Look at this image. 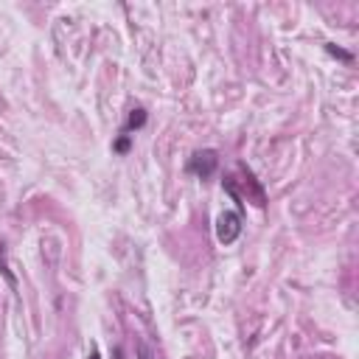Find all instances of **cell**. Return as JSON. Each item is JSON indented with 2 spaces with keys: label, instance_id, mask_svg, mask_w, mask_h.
Here are the masks:
<instances>
[{
  "label": "cell",
  "instance_id": "obj_1",
  "mask_svg": "<svg viewBox=\"0 0 359 359\" xmlns=\"http://www.w3.org/2000/svg\"><path fill=\"white\" fill-rule=\"evenodd\" d=\"M219 168V152L217 149H197L188 163H186V171L199 177V180H210Z\"/></svg>",
  "mask_w": 359,
  "mask_h": 359
},
{
  "label": "cell",
  "instance_id": "obj_3",
  "mask_svg": "<svg viewBox=\"0 0 359 359\" xmlns=\"http://www.w3.org/2000/svg\"><path fill=\"white\" fill-rule=\"evenodd\" d=\"M143 124H146V110H143V107H135V110L129 113V118H127V124H124V129H121V135H132Z\"/></svg>",
  "mask_w": 359,
  "mask_h": 359
},
{
  "label": "cell",
  "instance_id": "obj_6",
  "mask_svg": "<svg viewBox=\"0 0 359 359\" xmlns=\"http://www.w3.org/2000/svg\"><path fill=\"white\" fill-rule=\"evenodd\" d=\"M326 51H329V54H334V56H340V59H345V62H353V56H351L348 51L337 48V45H326Z\"/></svg>",
  "mask_w": 359,
  "mask_h": 359
},
{
  "label": "cell",
  "instance_id": "obj_7",
  "mask_svg": "<svg viewBox=\"0 0 359 359\" xmlns=\"http://www.w3.org/2000/svg\"><path fill=\"white\" fill-rule=\"evenodd\" d=\"M87 359H101V356H98V351H96V348H93V351H90V356H87Z\"/></svg>",
  "mask_w": 359,
  "mask_h": 359
},
{
  "label": "cell",
  "instance_id": "obj_2",
  "mask_svg": "<svg viewBox=\"0 0 359 359\" xmlns=\"http://www.w3.org/2000/svg\"><path fill=\"white\" fill-rule=\"evenodd\" d=\"M241 236V213L239 210H225L217 219V239L222 244H233Z\"/></svg>",
  "mask_w": 359,
  "mask_h": 359
},
{
  "label": "cell",
  "instance_id": "obj_5",
  "mask_svg": "<svg viewBox=\"0 0 359 359\" xmlns=\"http://www.w3.org/2000/svg\"><path fill=\"white\" fill-rule=\"evenodd\" d=\"M138 359H157V353H155L149 345H143V342H140V345H138Z\"/></svg>",
  "mask_w": 359,
  "mask_h": 359
},
{
  "label": "cell",
  "instance_id": "obj_4",
  "mask_svg": "<svg viewBox=\"0 0 359 359\" xmlns=\"http://www.w3.org/2000/svg\"><path fill=\"white\" fill-rule=\"evenodd\" d=\"M129 146H132V135H118V138H116V143H113V152L127 155V152H129Z\"/></svg>",
  "mask_w": 359,
  "mask_h": 359
}]
</instances>
